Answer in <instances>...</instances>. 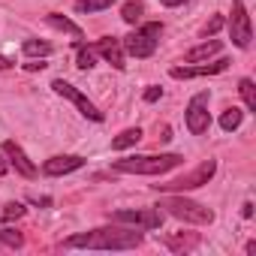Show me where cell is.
<instances>
[{
    "label": "cell",
    "mask_w": 256,
    "mask_h": 256,
    "mask_svg": "<svg viewBox=\"0 0 256 256\" xmlns=\"http://www.w3.org/2000/svg\"><path fill=\"white\" fill-rule=\"evenodd\" d=\"M0 217H4V223L18 220V217H24V205H22V202H10V205L4 208V214H0Z\"/></svg>",
    "instance_id": "cell-25"
},
{
    "label": "cell",
    "mask_w": 256,
    "mask_h": 256,
    "mask_svg": "<svg viewBox=\"0 0 256 256\" xmlns=\"http://www.w3.org/2000/svg\"><path fill=\"white\" fill-rule=\"evenodd\" d=\"M238 90H241L244 106H247L250 112H256V84H253V78H241V82H238Z\"/></svg>",
    "instance_id": "cell-20"
},
{
    "label": "cell",
    "mask_w": 256,
    "mask_h": 256,
    "mask_svg": "<svg viewBox=\"0 0 256 256\" xmlns=\"http://www.w3.org/2000/svg\"><path fill=\"white\" fill-rule=\"evenodd\" d=\"M226 66H229V60L220 58V60L208 64V66H175L169 76H172V78H199V76H217V72H223Z\"/></svg>",
    "instance_id": "cell-13"
},
{
    "label": "cell",
    "mask_w": 256,
    "mask_h": 256,
    "mask_svg": "<svg viewBox=\"0 0 256 256\" xmlns=\"http://www.w3.org/2000/svg\"><path fill=\"white\" fill-rule=\"evenodd\" d=\"M10 66H16L10 58H4V54H0V70H10Z\"/></svg>",
    "instance_id": "cell-31"
},
{
    "label": "cell",
    "mask_w": 256,
    "mask_h": 256,
    "mask_svg": "<svg viewBox=\"0 0 256 256\" xmlns=\"http://www.w3.org/2000/svg\"><path fill=\"white\" fill-rule=\"evenodd\" d=\"M214 172H217V160H205L193 172H187V175H181L175 181H166V184H154V187L163 190V193H187V190H196V187L208 184L214 178Z\"/></svg>",
    "instance_id": "cell-5"
},
{
    "label": "cell",
    "mask_w": 256,
    "mask_h": 256,
    "mask_svg": "<svg viewBox=\"0 0 256 256\" xmlns=\"http://www.w3.org/2000/svg\"><path fill=\"white\" fill-rule=\"evenodd\" d=\"M112 223H126V226H136V229H160L163 226V211L160 208H136V211H114L108 214Z\"/></svg>",
    "instance_id": "cell-6"
},
{
    "label": "cell",
    "mask_w": 256,
    "mask_h": 256,
    "mask_svg": "<svg viewBox=\"0 0 256 256\" xmlns=\"http://www.w3.org/2000/svg\"><path fill=\"white\" fill-rule=\"evenodd\" d=\"M114 70H126V64H124V46H120V40L118 36H102V40H96V46H94Z\"/></svg>",
    "instance_id": "cell-12"
},
{
    "label": "cell",
    "mask_w": 256,
    "mask_h": 256,
    "mask_svg": "<svg viewBox=\"0 0 256 256\" xmlns=\"http://www.w3.org/2000/svg\"><path fill=\"white\" fill-rule=\"evenodd\" d=\"M160 4H163V6H181L184 0H160Z\"/></svg>",
    "instance_id": "cell-32"
},
{
    "label": "cell",
    "mask_w": 256,
    "mask_h": 256,
    "mask_svg": "<svg viewBox=\"0 0 256 256\" xmlns=\"http://www.w3.org/2000/svg\"><path fill=\"white\" fill-rule=\"evenodd\" d=\"M241 217H253V202H244V208H241Z\"/></svg>",
    "instance_id": "cell-30"
},
{
    "label": "cell",
    "mask_w": 256,
    "mask_h": 256,
    "mask_svg": "<svg viewBox=\"0 0 256 256\" xmlns=\"http://www.w3.org/2000/svg\"><path fill=\"white\" fill-rule=\"evenodd\" d=\"M22 52H24L28 58H48V54H52V46H48L46 40H24Z\"/></svg>",
    "instance_id": "cell-18"
},
{
    "label": "cell",
    "mask_w": 256,
    "mask_h": 256,
    "mask_svg": "<svg viewBox=\"0 0 256 256\" xmlns=\"http://www.w3.org/2000/svg\"><path fill=\"white\" fill-rule=\"evenodd\" d=\"M82 166H84V160L78 154H58V157H52V160L42 163V175L58 178V175H70V172H76Z\"/></svg>",
    "instance_id": "cell-10"
},
{
    "label": "cell",
    "mask_w": 256,
    "mask_h": 256,
    "mask_svg": "<svg viewBox=\"0 0 256 256\" xmlns=\"http://www.w3.org/2000/svg\"><path fill=\"white\" fill-rule=\"evenodd\" d=\"M52 88H54V94H60V96L72 100V102H76V108H78V112H82L88 120H96V124L102 120V112H100V108H96V106H94V102H90V100H88V96H84L78 88H72L70 82H64V78H54V82H52Z\"/></svg>",
    "instance_id": "cell-9"
},
{
    "label": "cell",
    "mask_w": 256,
    "mask_h": 256,
    "mask_svg": "<svg viewBox=\"0 0 256 256\" xmlns=\"http://www.w3.org/2000/svg\"><path fill=\"white\" fill-rule=\"evenodd\" d=\"M6 169H10V160H4V157H0V175H6Z\"/></svg>",
    "instance_id": "cell-33"
},
{
    "label": "cell",
    "mask_w": 256,
    "mask_h": 256,
    "mask_svg": "<svg viewBox=\"0 0 256 256\" xmlns=\"http://www.w3.org/2000/svg\"><path fill=\"white\" fill-rule=\"evenodd\" d=\"M157 208H166V214H172V217H178L184 223H199V226L214 223V211L211 208H205V205H199L193 199H184V196H166Z\"/></svg>",
    "instance_id": "cell-4"
},
{
    "label": "cell",
    "mask_w": 256,
    "mask_h": 256,
    "mask_svg": "<svg viewBox=\"0 0 256 256\" xmlns=\"http://www.w3.org/2000/svg\"><path fill=\"white\" fill-rule=\"evenodd\" d=\"M4 154L10 157V166H12L18 175H24V178H36V172H40V169L30 163V157L22 151V145H16V142L10 139V142H4Z\"/></svg>",
    "instance_id": "cell-11"
},
{
    "label": "cell",
    "mask_w": 256,
    "mask_h": 256,
    "mask_svg": "<svg viewBox=\"0 0 256 256\" xmlns=\"http://www.w3.org/2000/svg\"><path fill=\"white\" fill-rule=\"evenodd\" d=\"M139 139H142V130H139V126H130V130H124L120 136L112 139V151H126V148L139 145Z\"/></svg>",
    "instance_id": "cell-15"
},
{
    "label": "cell",
    "mask_w": 256,
    "mask_h": 256,
    "mask_svg": "<svg viewBox=\"0 0 256 256\" xmlns=\"http://www.w3.org/2000/svg\"><path fill=\"white\" fill-rule=\"evenodd\" d=\"M223 24H226V18H223V16H214V18H211V22L202 28V36H214V34H217Z\"/></svg>",
    "instance_id": "cell-26"
},
{
    "label": "cell",
    "mask_w": 256,
    "mask_h": 256,
    "mask_svg": "<svg viewBox=\"0 0 256 256\" xmlns=\"http://www.w3.org/2000/svg\"><path fill=\"white\" fill-rule=\"evenodd\" d=\"M30 202H34V205H42V208H48V205H52V199H48V196H42V199H40V196H34Z\"/></svg>",
    "instance_id": "cell-29"
},
{
    "label": "cell",
    "mask_w": 256,
    "mask_h": 256,
    "mask_svg": "<svg viewBox=\"0 0 256 256\" xmlns=\"http://www.w3.org/2000/svg\"><path fill=\"white\" fill-rule=\"evenodd\" d=\"M114 4V0H76V10L78 12H102Z\"/></svg>",
    "instance_id": "cell-22"
},
{
    "label": "cell",
    "mask_w": 256,
    "mask_h": 256,
    "mask_svg": "<svg viewBox=\"0 0 256 256\" xmlns=\"http://www.w3.org/2000/svg\"><path fill=\"white\" fill-rule=\"evenodd\" d=\"M181 163H184L181 154H142V157L114 160V172H126V175H163L169 169H178Z\"/></svg>",
    "instance_id": "cell-2"
},
{
    "label": "cell",
    "mask_w": 256,
    "mask_h": 256,
    "mask_svg": "<svg viewBox=\"0 0 256 256\" xmlns=\"http://www.w3.org/2000/svg\"><path fill=\"white\" fill-rule=\"evenodd\" d=\"M160 36H163V24L160 22H148V24L136 28L133 34H126L120 40V46H124L126 54H133V58H151L157 42H160Z\"/></svg>",
    "instance_id": "cell-3"
},
{
    "label": "cell",
    "mask_w": 256,
    "mask_h": 256,
    "mask_svg": "<svg viewBox=\"0 0 256 256\" xmlns=\"http://www.w3.org/2000/svg\"><path fill=\"white\" fill-rule=\"evenodd\" d=\"M220 48H223V42H220V40H205L202 46H196V48H190V52H187V64H199V60H208V58L220 54Z\"/></svg>",
    "instance_id": "cell-14"
},
{
    "label": "cell",
    "mask_w": 256,
    "mask_h": 256,
    "mask_svg": "<svg viewBox=\"0 0 256 256\" xmlns=\"http://www.w3.org/2000/svg\"><path fill=\"white\" fill-rule=\"evenodd\" d=\"M166 244H169L172 250H193V247L199 244V235H190V238H184V235H178V238H166Z\"/></svg>",
    "instance_id": "cell-24"
},
{
    "label": "cell",
    "mask_w": 256,
    "mask_h": 256,
    "mask_svg": "<svg viewBox=\"0 0 256 256\" xmlns=\"http://www.w3.org/2000/svg\"><path fill=\"white\" fill-rule=\"evenodd\" d=\"M94 60H96V48H90V46H78V58H76V66L88 72V70L94 66Z\"/></svg>",
    "instance_id": "cell-23"
},
{
    "label": "cell",
    "mask_w": 256,
    "mask_h": 256,
    "mask_svg": "<svg viewBox=\"0 0 256 256\" xmlns=\"http://www.w3.org/2000/svg\"><path fill=\"white\" fill-rule=\"evenodd\" d=\"M24 70L28 72H36V70H46V64L42 60H34V64H24Z\"/></svg>",
    "instance_id": "cell-28"
},
{
    "label": "cell",
    "mask_w": 256,
    "mask_h": 256,
    "mask_svg": "<svg viewBox=\"0 0 256 256\" xmlns=\"http://www.w3.org/2000/svg\"><path fill=\"white\" fill-rule=\"evenodd\" d=\"M241 120H244V112L241 108H226L223 114H220V126H223V130L226 133H232V130H238V126H241Z\"/></svg>",
    "instance_id": "cell-19"
},
{
    "label": "cell",
    "mask_w": 256,
    "mask_h": 256,
    "mask_svg": "<svg viewBox=\"0 0 256 256\" xmlns=\"http://www.w3.org/2000/svg\"><path fill=\"white\" fill-rule=\"evenodd\" d=\"M142 244V232L136 229H120V226H102L90 232L70 235L64 247H88V250H133Z\"/></svg>",
    "instance_id": "cell-1"
},
{
    "label": "cell",
    "mask_w": 256,
    "mask_h": 256,
    "mask_svg": "<svg viewBox=\"0 0 256 256\" xmlns=\"http://www.w3.org/2000/svg\"><path fill=\"white\" fill-rule=\"evenodd\" d=\"M46 22H48L54 30H64V34H72V36H82V28H78L76 22H70V18H64V16H58V12L46 16Z\"/></svg>",
    "instance_id": "cell-17"
},
{
    "label": "cell",
    "mask_w": 256,
    "mask_h": 256,
    "mask_svg": "<svg viewBox=\"0 0 256 256\" xmlns=\"http://www.w3.org/2000/svg\"><path fill=\"white\" fill-rule=\"evenodd\" d=\"M184 120H187V130L193 136H205L208 133V126H211V114H208V94H196L187 108H184Z\"/></svg>",
    "instance_id": "cell-7"
},
{
    "label": "cell",
    "mask_w": 256,
    "mask_h": 256,
    "mask_svg": "<svg viewBox=\"0 0 256 256\" xmlns=\"http://www.w3.org/2000/svg\"><path fill=\"white\" fill-rule=\"evenodd\" d=\"M163 96V88H157V84H151L148 90H145V102H157Z\"/></svg>",
    "instance_id": "cell-27"
},
{
    "label": "cell",
    "mask_w": 256,
    "mask_h": 256,
    "mask_svg": "<svg viewBox=\"0 0 256 256\" xmlns=\"http://www.w3.org/2000/svg\"><path fill=\"white\" fill-rule=\"evenodd\" d=\"M142 12H145V4H142V0H126V4L120 6V18H124L126 24H139Z\"/></svg>",
    "instance_id": "cell-16"
},
{
    "label": "cell",
    "mask_w": 256,
    "mask_h": 256,
    "mask_svg": "<svg viewBox=\"0 0 256 256\" xmlns=\"http://www.w3.org/2000/svg\"><path fill=\"white\" fill-rule=\"evenodd\" d=\"M0 244L18 250V247H24V235H22V232H16V229H10V226H4V229H0Z\"/></svg>",
    "instance_id": "cell-21"
},
{
    "label": "cell",
    "mask_w": 256,
    "mask_h": 256,
    "mask_svg": "<svg viewBox=\"0 0 256 256\" xmlns=\"http://www.w3.org/2000/svg\"><path fill=\"white\" fill-rule=\"evenodd\" d=\"M229 36L238 48H250V40H253V28H250V16H247V6L241 0H232V12H229Z\"/></svg>",
    "instance_id": "cell-8"
}]
</instances>
